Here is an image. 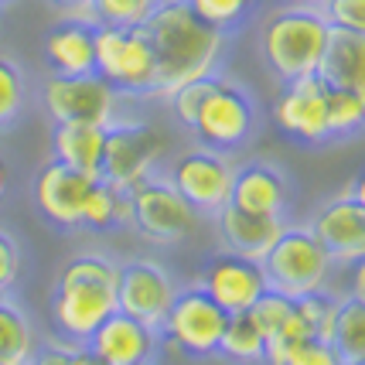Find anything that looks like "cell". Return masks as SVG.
Here are the masks:
<instances>
[{"instance_id": "1", "label": "cell", "mask_w": 365, "mask_h": 365, "mask_svg": "<svg viewBox=\"0 0 365 365\" xmlns=\"http://www.w3.org/2000/svg\"><path fill=\"white\" fill-rule=\"evenodd\" d=\"M140 28L158 62L154 96H168L185 82L215 76V65L225 51V34L208 28L188 7V0H158Z\"/></svg>"}, {"instance_id": "2", "label": "cell", "mask_w": 365, "mask_h": 365, "mask_svg": "<svg viewBox=\"0 0 365 365\" xmlns=\"http://www.w3.org/2000/svg\"><path fill=\"white\" fill-rule=\"evenodd\" d=\"M120 263L99 253H79L65 263L51 290V321L65 341L86 345V338L116 311Z\"/></svg>"}, {"instance_id": "3", "label": "cell", "mask_w": 365, "mask_h": 365, "mask_svg": "<svg viewBox=\"0 0 365 365\" xmlns=\"http://www.w3.org/2000/svg\"><path fill=\"white\" fill-rule=\"evenodd\" d=\"M331 24L318 4H287L273 11L263 24V58L280 82L314 76L328 45Z\"/></svg>"}, {"instance_id": "4", "label": "cell", "mask_w": 365, "mask_h": 365, "mask_svg": "<svg viewBox=\"0 0 365 365\" xmlns=\"http://www.w3.org/2000/svg\"><path fill=\"white\" fill-rule=\"evenodd\" d=\"M263 277L270 290H280L287 297H304L328 287L334 259L311 232V225H284L270 253L259 259Z\"/></svg>"}, {"instance_id": "5", "label": "cell", "mask_w": 365, "mask_h": 365, "mask_svg": "<svg viewBox=\"0 0 365 365\" xmlns=\"http://www.w3.org/2000/svg\"><path fill=\"white\" fill-rule=\"evenodd\" d=\"M96 72L120 96H154L158 62L143 28L96 24Z\"/></svg>"}, {"instance_id": "6", "label": "cell", "mask_w": 365, "mask_h": 365, "mask_svg": "<svg viewBox=\"0 0 365 365\" xmlns=\"http://www.w3.org/2000/svg\"><path fill=\"white\" fill-rule=\"evenodd\" d=\"M191 133L202 140V147H212V150H236L253 137L256 130V106L250 93L236 86L229 79L212 82L208 96L202 99V106L195 113V123H191Z\"/></svg>"}, {"instance_id": "7", "label": "cell", "mask_w": 365, "mask_h": 365, "mask_svg": "<svg viewBox=\"0 0 365 365\" xmlns=\"http://www.w3.org/2000/svg\"><path fill=\"white\" fill-rule=\"evenodd\" d=\"M164 137L150 123L140 120H113L106 123V147H103V168L99 178L110 181L113 188L130 191L143 178L154 175L160 154H164Z\"/></svg>"}, {"instance_id": "8", "label": "cell", "mask_w": 365, "mask_h": 365, "mask_svg": "<svg viewBox=\"0 0 365 365\" xmlns=\"http://www.w3.org/2000/svg\"><path fill=\"white\" fill-rule=\"evenodd\" d=\"M225 321H229V314L208 297L202 287H188V290L175 294V304L164 314L158 331L181 355L208 359V355H219Z\"/></svg>"}, {"instance_id": "9", "label": "cell", "mask_w": 365, "mask_h": 365, "mask_svg": "<svg viewBox=\"0 0 365 365\" xmlns=\"http://www.w3.org/2000/svg\"><path fill=\"white\" fill-rule=\"evenodd\" d=\"M130 225L160 246H175L195 229V208L171 181L150 175L130 188Z\"/></svg>"}, {"instance_id": "10", "label": "cell", "mask_w": 365, "mask_h": 365, "mask_svg": "<svg viewBox=\"0 0 365 365\" xmlns=\"http://www.w3.org/2000/svg\"><path fill=\"white\" fill-rule=\"evenodd\" d=\"M45 110L55 123H113L120 93L99 72L86 76H55L41 86Z\"/></svg>"}, {"instance_id": "11", "label": "cell", "mask_w": 365, "mask_h": 365, "mask_svg": "<svg viewBox=\"0 0 365 365\" xmlns=\"http://www.w3.org/2000/svg\"><path fill=\"white\" fill-rule=\"evenodd\" d=\"M232 160L225 158L222 150L212 147H195L178 154V160L171 164L168 181L178 188V195L188 202L195 212L215 215L219 208L229 205V191H232Z\"/></svg>"}, {"instance_id": "12", "label": "cell", "mask_w": 365, "mask_h": 365, "mask_svg": "<svg viewBox=\"0 0 365 365\" xmlns=\"http://www.w3.org/2000/svg\"><path fill=\"white\" fill-rule=\"evenodd\" d=\"M178 284L171 273L154 259H127L120 263L116 277V311L143 321L147 328H160L164 314L171 311Z\"/></svg>"}, {"instance_id": "13", "label": "cell", "mask_w": 365, "mask_h": 365, "mask_svg": "<svg viewBox=\"0 0 365 365\" xmlns=\"http://www.w3.org/2000/svg\"><path fill=\"white\" fill-rule=\"evenodd\" d=\"M273 123L284 130L290 140H331V130H328V86L321 82V76H304V79L284 82V89L273 103Z\"/></svg>"}, {"instance_id": "14", "label": "cell", "mask_w": 365, "mask_h": 365, "mask_svg": "<svg viewBox=\"0 0 365 365\" xmlns=\"http://www.w3.org/2000/svg\"><path fill=\"white\" fill-rule=\"evenodd\" d=\"M99 181L96 175L76 171L62 160H48L45 168L34 175V205L48 222L62 225V229H79L82 212H86V198L93 185Z\"/></svg>"}, {"instance_id": "15", "label": "cell", "mask_w": 365, "mask_h": 365, "mask_svg": "<svg viewBox=\"0 0 365 365\" xmlns=\"http://www.w3.org/2000/svg\"><path fill=\"white\" fill-rule=\"evenodd\" d=\"M198 287L222 307L225 314H242L267 290V277H263L259 259H250V256H239L225 250V253L212 256L205 263V273H202V284Z\"/></svg>"}, {"instance_id": "16", "label": "cell", "mask_w": 365, "mask_h": 365, "mask_svg": "<svg viewBox=\"0 0 365 365\" xmlns=\"http://www.w3.org/2000/svg\"><path fill=\"white\" fill-rule=\"evenodd\" d=\"M86 349L103 365H147L158 349V328H147L143 321L130 318L123 311H113L86 338Z\"/></svg>"}, {"instance_id": "17", "label": "cell", "mask_w": 365, "mask_h": 365, "mask_svg": "<svg viewBox=\"0 0 365 365\" xmlns=\"http://www.w3.org/2000/svg\"><path fill=\"white\" fill-rule=\"evenodd\" d=\"M311 232L334 263H355L365 256V205L351 195H341L314 215Z\"/></svg>"}, {"instance_id": "18", "label": "cell", "mask_w": 365, "mask_h": 365, "mask_svg": "<svg viewBox=\"0 0 365 365\" xmlns=\"http://www.w3.org/2000/svg\"><path fill=\"white\" fill-rule=\"evenodd\" d=\"M45 62L55 76L96 72V24L86 17H65L45 34Z\"/></svg>"}, {"instance_id": "19", "label": "cell", "mask_w": 365, "mask_h": 365, "mask_svg": "<svg viewBox=\"0 0 365 365\" xmlns=\"http://www.w3.org/2000/svg\"><path fill=\"white\" fill-rule=\"evenodd\" d=\"M215 225H219V236L229 253L263 259L277 242V236L284 232V215H253L236 205H225L215 212Z\"/></svg>"}, {"instance_id": "20", "label": "cell", "mask_w": 365, "mask_h": 365, "mask_svg": "<svg viewBox=\"0 0 365 365\" xmlns=\"http://www.w3.org/2000/svg\"><path fill=\"white\" fill-rule=\"evenodd\" d=\"M287 198H290V185L280 175V168H273V164L236 168L229 205L242 208V212H253V215H284Z\"/></svg>"}, {"instance_id": "21", "label": "cell", "mask_w": 365, "mask_h": 365, "mask_svg": "<svg viewBox=\"0 0 365 365\" xmlns=\"http://www.w3.org/2000/svg\"><path fill=\"white\" fill-rule=\"evenodd\" d=\"M314 76H321V82L331 89H345L365 99V34L331 28Z\"/></svg>"}, {"instance_id": "22", "label": "cell", "mask_w": 365, "mask_h": 365, "mask_svg": "<svg viewBox=\"0 0 365 365\" xmlns=\"http://www.w3.org/2000/svg\"><path fill=\"white\" fill-rule=\"evenodd\" d=\"M103 147H106V127L103 123H55L51 130V154L76 171L99 178L103 168Z\"/></svg>"}, {"instance_id": "23", "label": "cell", "mask_w": 365, "mask_h": 365, "mask_svg": "<svg viewBox=\"0 0 365 365\" xmlns=\"http://www.w3.org/2000/svg\"><path fill=\"white\" fill-rule=\"evenodd\" d=\"M334 351L349 362L365 359V301L359 297H338L334 304V321H331V338Z\"/></svg>"}, {"instance_id": "24", "label": "cell", "mask_w": 365, "mask_h": 365, "mask_svg": "<svg viewBox=\"0 0 365 365\" xmlns=\"http://www.w3.org/2000/svg\"><path fill=\"white\" fill-rule=\"evenodd\" d=\"M34 355V328L7 294H0V365H28Z\"/></svg>"}, {"instance_id": "25", "label": "cell", "mask_w": 365, "mask_h": 365, "mask_svg": "<svg viewBox=\"0 0 365 365\" xmlns=\"http://www.w3.org/2000/svg\"><path fill=\"white\" fill-rule=\"evenodd\" d=\"M82 225L86 229H113V225H130V191L113 188L110 181H96L89 198H86V212H82Z\"/></svg>"}, {"instance_id": "26", "label": "cell", "mask_w": 365, "mask_h": 365, "mask_svg": "<svg viewBox=\"0 0 365 365\" xmlns=\"http://www.w3.org/2000/svg\"><path fill=\"white\" fill-rule=\"evenodd\" d=\"M263 349H267V338L256 328V321L246 311L242 314H229L222 341H219V355H225L229 362L236 365H256L263 362Z\"/></svg>"}, {"instance_id": "27", "label": "cell", "mask_w": 365, "mask_h": 365, "mask_svg": "<svg viewBox=\"0 0 365 365\" xmlns=\"http://www.w3.org/2000/svg\"><path fill=\"white\" fill-rule=\"evenodd\" d=\"M256 4L259 0H188L191 11L202 17L208 28H215V31H222V34L242 28L253 17Z\"/></svg>"}, {"instance_id": "28", "label": "cell", "mask_w": 365, "mask_h": 365, "mask_svg": "<svg viewBox=\"0 0 365 365\" xmlns=\"http://www.w3.org/2000/svg\"><path fill=\"white\" fill-rule=\"evenodd\" d=\"M328 130H331V137H355V133H362L365 99L328 86Z\"/></svg>"}, {"instance_id": "29", "label": "cell", "mask_w": 365, "mask_h": 365, "mask_svg": "<svg viewBox=\"0 0 365 365\" xmlns=\"http://www.w3.org/2000/svg\"><path fill=\"white\" fill-rule=\"evenodd\" d=\"M158 0H93L89 21L93 24H113V28H140Z\"/></svg>"}, {"instance_id": "30", "label": "cell", "mask_w": 365, "mask_h": 365, "mask_svg": "<svg viewBox=\"0 0 365 365\" xmlns=\"http://www.w3.org/2000/svg\"><path fill=\"white\" fill-rule=\"evenodd\" d=\"M334 304L338 297L328 294V290H314V294H304V297H294V311L297 318L307 324L311 338H331V321H334Z\"/></svg>"}, {"instance_id": "31", "label": "cell", "mask_w": 365, "mask_h": 365, "mask_svg": "<svg viewBox=\"0 0 365 365\" xmlns=\"http://www.w3.org/2000/svg\"><path fill=\"white\" fill-rule=\"evenodd\" d=\"M28 99V86H24V72L17 68L11 58L0 55V130L11 127Z\"/></svg>"}, {"instance_id": "32", "label": "cell", "mask_w": 365, "mask_h": 365, "mask_svg": "<svg viewBox=\"0 0 365 365\" xmlns=\"http://www.w3.org/2000/svg\"><path fill=\"white\" fill-rule=\"evenodd\" d=\"M246 314L256 321V328L263 331V338H270V334L280 331L284 321L294 314V297H287V294H280V290H270V287H267Z\"/></svg>"}, {"instance_id": "33", "label": "cell", "mask_w": 365, "mask_h": 365, "mask_svg": "<svg viewBox=\"0 0 365 365\" xmlns=\"http://www.w3.org/2000/svg\"><path fill=\"white\" fill-rule=\"evenodd\" d=\"M212 82H215V76H205V79L185 82V86H178V89H171V93L164 96V99L171 103V113H175V120L181 127H191V123H195V113L202 106V99L208 96Z\"/></svg>"}, {"instance_id": "34", "label": "cell", "mask_w": 365, "mask_h": 365, "mask_svg": "<svg viewBox=\"0 0 365 365\" xmlns=\"http://www.w3.org/2000/svg\"><path fill=\"white\" fill-rule=\"evenodd\" d=\"M318 11L331 28L365 34V0H318Z\"/></svg>"}, {"instance_id": "35", "label": "cell", "mask_w": 365, "mask_h": 365, "mask_svg": "<svg viewBox=\"0 0 365 365\" xmlns=\"http://www.w3.org/2000/svg\"><path fill=\"white\" fill-rule=\"evenodd\" d=\"M28 365H103L86 345L76 341H65V345H45V349H34V355L28 359Z\"/></svg>"}, {"instance_id": "36", "label": "cell", "mask_w": 365, "mask_h": 365, "mask_svg": "<svg viewBox=\"0 0 365 365\" xmlns=\"http://www.w3.org/2000/svg\"><path fill=\"white\" fill-rule=\"evenodd\" d=\"M284 365H345V359L334 351L331 341H324V338H307V341H301L297 349L287 355Z\"/></svg>"}, {"instance_id": "37", "label": "cell", "mask_w": 365, "mask_h": 365, "mask_svg": "<svg viewBox=\"0 0 365 365\" xmlns=\"http://www.w3.org/2000/svg\"><path fill=\"white\" fill-rule=\"evenodd\" d=\"M17 273H21V253L17 242L7 232H0V294H7L14 287Z\"/></svg>"}, {"instance_id": "38", "label": "cell", "mask_w": 365, "mask_h": 365, "mask_svg": "<svg viewBox=\"0 0 365 365\" xmlns=\"http://www.w3.org/2000/svg\"><path fill=\"white\" fill-rule=\"evenodd\" d=\"M48 4H55L65 17H86L89 21V4L93 0H48Z\"/></svg>"}, {"instance_id": "39", "label": "cell", "mask_w": 365, "mask_h": 365, "mask_svg": "<svg viewBox=\"0 0 365 365\" xmlns=\"http://www.w3.org/2000/svg\"><path fill=\"white\" fill-rule=\"evenodd\" d=\"M349 267H351V297L365 301V256L355 259V263H349Z\"/></svg>"}, {"instance_id": "40", "label": "cell", "mask_w": 365, "mask_h": 365, "mask_svg": "<svg viewBox=\"0 0 365 365\" xmlns=\"http://www.w3.org/2000/svg\"><path fill=\"white\" fill-rule=\"evenodd\" d=\"M351 198H355V202H362L365 205V171L359 178H355V185H351V191H349Z\"/></svg>"}, {"instance_id": "41", "label": "cell", "mask_w": 365, "mask_h": 365, "mask_svg": "<svg viewBox=\"0 0 365 365\" xmlns=\"http://www.w3.org/2000/svg\"><path fill=\"white\" fill-rule=\"evenodd\" d=\"M7 164H4V158H0V198H4V191H7Z\"/></svg>"}, {"instance_id": "42", "label": "cell", "mask_w": 365, "mask_h": 365, "mask_svg": "<svg viewBox=\"0 0 365 365\" xmlns=\"http://www.w3.org/2000/svg\"><path fill=\"white\" fill-rule=\"evenodd\" d=\"M287 4H318V0H287Z\"/></svg>"}, {"instance_id": "43", "label": "cell", "mask_w": 365, "mask_h": 365, "mask_svg": "<svg viewBox=\"0 0 365 365\" xmlns=\"http://www.w3.org/2000/svg\"><path fill=\"white\" fill-rule=\"evenodd\" d=\"M349 365H365V359H359V362H349Z\"/></svg>"}, {"instance_id": "44", "label": "cell", "mask_w": 365, "mask_h": 365, "mask_svg": "<svg viewBox=\"0 0 365 365\" xmlns=\"http://www.w3.org/2000/svg\"><path fill=\"white\" fill-rule=\"evenodd\" d=\"M0 4H7V0H0Z\"/></svg>"}]
</instances>
